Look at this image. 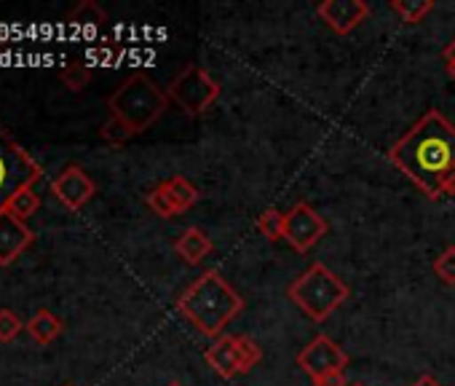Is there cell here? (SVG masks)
Wrapping results in <instances>:
<instances>
[{
    "label": "cell",
    "mask_w": 455,
    "mask_h": 386,
    "mask_svg": "<svg viewBox=\"0 0 455 386\" xmlns=\"http://www.w3.org/2000/svg\"><path fill=\"white\" fill-rule=\"evenodd\" d=\"M206 365L225 381L239 375V349H236V335H220L206 351H204Z\"/></svg>",
    "instance_id": "7c38bea8"
},
{
    "label": "cell",
    "mask_w": 455,
    "mask_h": 386,
    "mask_svg": "<svg viewBox=\"0 0 455 386\" xmlns=\"http://www.w3.org/2000/svg\"><path fill=\"white\" fill-rule=\"evenodd\" d=\"M169 102H174L180 110H185L188 116H201L206 113L222 94L220 84L198 65H188L182 68V73L169 84L166 89Z\"/></svg>",
    "instance_id": "8992f818"
},
{
    "label": "cell",
    "mask_w": 455,
    "mask_h": 386,
    "mask_svg": "<svg viewBox=\"0 0 455 386\" xmlns=\"http://www.w3.org/2000/svg\"><path fill=\"white\" fill-rule=\"evenodd\" d=\"M52 190H54V197L68 207V210H81L94 193H97V185L94 180L81 169V166H65L62 174L52 182Z\"/></svg>",
    "instance_id": "30bf717a"
},
{
    "label": "cell",
    "mask_w": 455,
    "mask_h": 386,
    "mask_svg": "<svg viewBox=\"0 0 455 386\" xmlns=\"http://www.w3.org/2000/svg\"><path fill=\"white\" fill-rule=\"evenodd\" d=\"M145 205L153 210V215H158V218H164V221H169V218H174V215H177L174 202H172L169 190H166V182H158V185L148 193Z\"/></svg>",
    "instance_id": "44dd1931"
},
{
    "label": "cell",
    "mask_w": 455,
    "mask_h": 386,
    "mask_svg": "<svg viewBox=\"0 0 455 386\" xmlns=\"http://www.w3.org/2000/svg\"><path fill=\"white\" fill-rule=\"evenodd\" d=\"M38 207H41V197L36 193V185H33V188H25V190H20L17 197L9 202V213H12L14 218H20V221H28V218H33Z\"/></svg>",
    "instance_id": "d6986e66"
},
{
    "label": "cell",
    "mask_w": 455,
    "mask_h": 386,
    "mask_svg": "<svg viewBox=\"0 0 455 386\" xmlns=\"http://www.w3.org/2000/svg\"><path fill=\"white\" fill-rule=\"evenodd\" d=\"M22 319L12 309H0V343H9L22 333Z\"/></svg>",
    "instance_id": "d4e9b609"
},
{
    "label": "cell",
    "mask_w": 455,
    "mask_h": 386,
    "mask_svg": "<svg viewBox=\"0 0 455 386\" xmlns=\"http://www.w3.org/2000/svg\"><path fill=\"white\" fill-rule=\"evenodd\" d=\"M388 9H391L404 25H418V22H423L426 14L434 12V0H391Z\"/></svg>",
    "instance_id": "2e32d148"
},
{
    "label": "cell",
    "mask_w": 455,
    "mask_h": 386,
    "mask_svg": "<svg viewBox=\"0 0 455 386\" xmlns=\"http://www.w3.org/2000/svg\"><path fill=\"white\" fill-rule=\"evenodd\" d=\"M351 386H364V383H351Z\"/></svg>",
    "instance_id": "f546056e"
},
{
    "label": "cell",
    "mask_w": 455,
    "mask_h": 386,
    "mask_svg": "<svg viewBox=\"0 0 455 386\" xmlns=\"http://www.w3.org/2000/svg\"><path fill=\"white\" fill-rule=\"evenodd\" d=\"M447 76H450V78L455 81V65H452V68H447Z\"/></svg>",
    "instance_id": "f1b7e54d"
},
{
    "label": "cell",
    "mask_w": 455,
    "mask_h": 386,
    "mask_svg": "<svg viewBox=\"0 0 455 386\" xmlns=\"http://www.w3.org/2000/svg\"><path fill=\"white\" fill-rule=\"evenodd\" d=\"M412 386H439V381H436V378H431V375H420Z\"/></svg>",
    "instance_id": "83f0119b"
},
{
    "label": "cell",
    "mask_w": 455,
    "mask_h": 386,
    "mask_svg": "<svg viewBox=\"0 0 455 386\" xmlns=\"http://www.w3.org/2000/svg\"><path fill=\"white\" fill-rule=\"evenodd\" d=\"M28 333L33 335V341L36 343H52L60 333H62V319L60 317H54L52 311H46V309H41L30 322H28Z\"/></svg>",
    "instance_id": "9a60e30c"
},
{
    "label": "cell",
    "mask_w": 455,
    "mask_h": 386,
    "mask_svg": "<svg viewBox=\"0 0 455 386\" xmlns=\"http://www.w3.org/2000/svg\"><path fill=\"white\" fill-rule=\"evenodd\" d=\"M169 386H182V383H169Z\"/></svg>",
    "instance_id": "4dcf8cb0"
},
{
    "label": "cell",
    "mask_w": 455,
    "mask_h": 386,
    "mask_svg": "<svg viewBox=\"0 0 455 386\" xmlns=\"http://www.w3.org/2000/svg\"><path fill=\"white\" fill-rule=\"evenodd\" d=\"M236 349H239V375L252 373L263 359L260 343H255L252 335H236Z\"/></svg>",
    "instance_id": "ac0fdd59"
},
{
    "label": "cell",
    "mask_w": 455,
    "mask_h": 386,
    "mask_svg": "<svg viewBox=\"0 0 455 386\" xmlns=\"http://www.w3.org/2000/svg\"><path fill=\"white\" fill-rule=\"evenodd\" d=\"M442 60H444V68H452L455 65V38L442 49Z\"/></svg>",
    "instance_id": "4316f807"
},
{
    "label": "cell",
    "mask_w": 455,
    "mask_h": 386,
    "mask_svg": "<svg viewBox=\"0 0 455 386\" xmlns=\"http://www.w3.org/2000/svg\"><path fill=\"white\" fill-rule=\"evenodd\" d=\"M327 231H330L327 221L308 202H298L284 213V239L298 253L314 250L327 237Z\"/></svg>",
    "instance_id": "52a82bcc"
},
{
    "label": "cell",
    "mask_w": 455,
    "mask_h": 386,
    "mask_svg": "<svg viewBox=\"0 0 455 386\" xmlns=\"http://www.w3.org/2000/svg\"><path fill=\"white\" fill-rule=\"evenodd\" d=\"M316 17L338 36H351L367 17L370 6L364 0H324L316 6Z\"/></svg>",
    "instance_id": "9c48e42d"
},
{
    "label": "cell",
    "mask_w": 455,
    "mask_h": 386,
    "mask_svg": "<svg viewBox=\"0 0 455 386\" xmlns=\"http://www.w3.org/2000/svg\"><path fill=\"white\" fill-rule=\"evenodd\" d=\"M33 239L36 237L25 221L14 218L9 210L0 213V266H12L33 245Z\"/></svg>",
    "instance_id": "8fae6325"
},
{
    "label": "cell",
    "mask_w": 455,
    "mask_h": 386,
    "mask_svg": "<svg viewBox=\"0 0 455 386\" xmlns=\"http://www.w3.org/2000/svg\"><path fill=\"white\" fill-rule=\"evenodd\" d=\"M298 365L303 373L311 375V381H319L330 373H343L348 365V354L327 335H316L311 343L303 346L298 354Z\"/></svg>",
    "instance_id": "ba28073f"
},
{
    "label": "cell",
    "mask_w": 455,
    "mask_h": 386,
    "mask_svg": "<svg viewBox=\"0 0 455 386\" xmlns=\"http://www.w3.org/2000/svg\"><path fill=\"white\" fill-rule=\"evenodd\" d=\"M290 301L316 325L327 322L351 295L348 285L324 263H311L290 287Z\"/></svg>",
    "instance_id": "277c9868"
},
{
    "label": "cell",
    "mask_w": 455,
    "mask_h": 386,
    "mask_svg": "<svg viewBox=\"0 0 455 386\" xmlns=\"http://www.w3.org/2000/svg\"><path fill=\"white\" fill-rule=\"evenodd\" d=\"M89 81H92V70H89L86 65L73 62V65H68V68L62 70V84H65L70 92H84V89L89 86Z\"/></svg>",
    "instance_id": "cb8c5ba5"
},
{
    "label": "cell",
    "mask_w": 455,
    "mask_h": 386,
    "mask_svg": "<svg viewBox=\"0 0 455 386\" xmlns=\"http://www.w3.org/2000/svg\"><path fill=\"white\" fill-rule=\"evenodd\" d=\"M434 274L439 277L442 285L455 287V245H450L439 253V258L434 261Z\"/></svg>",
    "instance_id": "603a6c76"
},
{
    "label": "cell",
    "mask_w": 455,
    "mask_h": 386,
    "mask_svg": "<svg viewBox=\"0 0 455 386\" xmlns=\"http://www.w3.org/2000/svg\"><path fill=\"white\" fill-rule=\"evenodd\" d=\"M164 182H166V190H169V197H172V202H174L177 215L188 213V210L198 202V188H196L188 177L174 174V177H169V180H164Z\"/></svg>",
    "instance_id": "5bb4252c"
},
{
    "label": "cell",
    "mask_w": 455,
    "mask_h": 386,
    "mask_svg": "<svg viewBox=\"0 0 455 386\" xmlns=\"http://www.w3.org/2000/svg\"><path fill=\"white\" fill-rule=\"evenodd\" d=\"M386 158L426 199L455 197V124L442 110H426L388 148Z\"/></svg>",
    "instance_id": "6da1fadb"
},
{
    "label": "cell",
    "mask_w": 455,
    "mask_h": 386,
    "mask_svg": "<svg viewBox=\"0 0 455 386\" xmlns=\"http://www.w3.org/2000/svg\"><path fill=\"white\" fill-rule=\"evenodd\" d=\"M258 231L268 239V242H279L284 239V213L276 207H268L260 218H258Z\"/></svg>",
    "instance_id": "ffe728a7"
},
{
    "label": "cell",
    "mask_w": 455,
    "mask_h": 386,
    "mask_svg": "<svg viewBox=\"0 0 455 386\" xmlns=\"http://www.w3.org/2000/svg\"><path fill=\"white\" fill-rule=\"evenodd\" d=\"M41 177V164L0 124V213H6L17 193L33 188Z\"/></svg>",
    "instance_id": "5b68a950"
},
{
    "label": "cell",
    "mask_w": 455,
    "mask_h": 386,
    "mask_svg": "<svg viewBox=\"0 0 455 386\" xmlns=\"http://www.w3.org/2000/svg\"><path fill=\"white\" fill-rule=\"evenodd\" d=\"M68 22L73 28H81V30H97V28H102L108 22V14L94 4V0H84L78 9L70 12Z\"/></svg>",
    "instance_id": "e0dca14e"
},
{
    "label": "cell",
    "mask_w": 455,
    "mask_h": 386,
    "mask_svg": "<svg viewBox=\"0 0 455 386\" xmlns=\"http://www.w3.org/2000/svg\"><path fill=\"white\" fill-rule=\"evenodd\" d=\"M174 250H177V255H180L188 266H196V263H201V261L212 253V239H209L201 229L190 226V229H185V231L177 237Z\"/></svg>",
    "instance_id": "4fadbf2b"
},
{
    "label": "cell",
    "mask_w": 455,
    "mask_h": 386,
    "mask_svg": "<svg viewBox=\"0 0 455 386\" xmlns=\"http://www.w3.org/2000/svg\"><path fill=\"white\" fill-rule=\"evenodd\" d=\"M108 110L110 116L121 118L134 134H142L169 110V94L150 76L132 73L108 97Z\"/></svg>",
    "instance_id": "3957f363"
},
{
    "label": "cell",
    "mask_w": 455,
    "mask_h": 386,
    "mask_svg": "<svg viewBox=\"0 0 455 386\" xmlns=\"http://www.w3.org/2000/svg\"><path fill=\"white\" fill-rule=\"evenodd\" d=\"M314 386H351V383H346V373H330V375L314 381Z\"/></svg>",
    "instance_id": "484cf974"
},
{
    "label": "cell",
    "mask_w": 455,
    "mask_h": 386,
    "mask_svg": "<svg viewBox=\"0 0 455 386\" xmlns=\"http://www.w3.org/2000/svg\"><path fill=\"white\" fill-rule=\"evenodd\" d=\"M242 309H244V298L214 269L204 271L177 298V311L198 333L209 338H220L222 330L234 322V317L242 314Z\"/></svg>",
    "instance_id": "7a4b0ae2"
},
{
    "label": "cell",
    "mask_w": 455,
    "mask_h": 386,
    "mask_svg": "<svg viewBox=\"0 0 455 386\" xmlns=\"http://www.w3.org/2000/svg\"><path fill=\"white\" fill-rule=\"evenodd\" d=\"M100 137L108 142V145H113V148H121V145H126L132 137H134V132L121 121V118H116V116H110L105 124H102V129H100Z\"/></svg>",
    "instance_id": "7402d4cb"
}]
</instances>
